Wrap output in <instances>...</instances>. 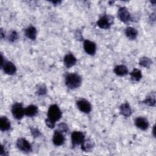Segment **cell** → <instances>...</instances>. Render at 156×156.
<instances>
[{
	"mask_svg": "<svg viewBox=\"0 0 156 156\" xmlns=\"http://www.w3.org/2000/svg\"><path fill=\"white\" fill-rule=\"evenodd\" d=\"M82 83L81 77L76 73H69L65 76V84L70 89L79 87Z\"/></svg>",
	"mask_w": 156,
	"mask_h": 156,
	"instance_id": "cell-1",
	"label": "cell"
},
{
	"mask_svg": "<svg viewBox=\"0 0 156 156\" xmlns=\"http://www.w3.org/2000/svg\"><path fill=\"white\" fill-rule=\"evenodd\" d=\"M58 130L62 133H65L68 130V127L65 123H60L58 125Z\"/></svg>",
	"mask_w": 156,
	"mask_h": 156,
	"instance_id": "cell-25",
	"label": "cell"
},
{
	"mask_svg": "<svg viewBox=\"0 0 156 156\" xmlns=\"http://www.w3.org/2000/svg\"><path fill=\"white\" fill-rule=\"evenodd\" d=\"M51 2L53 4H59L60 2H61V1H51Z\"/></svg>",
	"mask_w": 156,
	"mask_h": 156,
	"instance_id": "cell-29",
	"label": "cell"
},
{
	"mask_svg": "<svg viewBox=\"0 0 156 156\" xmlns=\"http://www.w3.org/2000/svg\"><path fill=\"white\" fill-rule=\"evenodd\" d=\"M25 35L28 38L32 40H35L37 36V30L35 27L33 26H29L26 28L25 30Z\"/></svg>",
	"mask_w": 156,
	"mask_h": 156,
	"instance_id": "cell-18",
	"label": "cell"
},
{
	"mask_svg": "<svg viewBox=\"0 0 156 156\" xmlns=\"http://www.w3.org/2000/svg\"><path fill=\"white\" fill-rule=\"evenodd\" d=\"M135 126L142 130H146L149 127L148 120L144 117H138L135 119Z\"/></svg>",
	"mask_w": 156,
	"mask_h": 156,
	"instance_id": "cell-11",
	"label": "cell"
},
{
	"mask_svg": "<svg viewBox=\"0 0 156 156\" xmlns=\"http://www.w3.org/2000/svg\"><path fill=\"white\" fill-rule=\"evenodd\" d=\"M0 34H0V37H1V39H2V38H4V37L5 36V35H4L5 32H4V31H3L2 29H1V33H0Z\"/></svg>",
	"mask_w": 156,
	"mask_h": 156,
	"instance_id": "cell-28",
	"label": "cell"
},
{
	"mask_svg": "<svg viewBox=\"0 0 156 156\" xmlns=\"http://www.w3.org/2000/svg\"><path fill=\"white\" fill-rule=\"evenodd\" d=\"M64 136L62 132H60L58 130H55L54 135H53V138H52V141L54 145L55 146H60L63 144L64 143Z\"/></svg>",
	"mask_w": 156,
	"mask_h": 156,
	"instance_id": "cell-13",
	"label": "cell"
},
{
	"mask_svg": "<svg viewBox=\"0 0 156 156\" xmlns=\"http://www.w3.org/2000/svg\"><path fill=\"white\" fill-rule=\"evenodd\" d=\"M46 88L44 85L40 86L37 90V94L39 95H43L46 93Z\"/></svg>",
	"mask_w": 156,
	"mask_h": 156,
	"instance_id": "cell-26",
	"label": "cell"
},
{
	"mask_svg": "<svg viewBox=\"0 0 156 156\" xmlns=\"http://www.w3.org/2000/svg\"><path fill=\"white\" fill-rule=\"evenodd\" d=\"M118 16L119 20L124 23L127 22L130 19V14L127 8L122 7H120L118 12Z\"/></svg>",
	"mask_w": 156,
	"mask_h": 156,
	"instance_id": "cell-10",
	"label": "cell"
},
{
	"mask_svg": "<svg viewBox=\"0 0 156 156\" xmlns=\"http://www.w3.org/2000/svg\"><path fill=\"white\" fill-rule=\"evenodd\" d=\"M10 128V122L6 116H2L0 118V129L1 131L9 130Z\"/></svg>",
	"mask_w": 156,
	"mask_h": 156,
	"instance_id": "cell-15",
	"label": "cell"
},
{
	"mask_svg": "<svg viewBox=\"0 0 156 156\" xmlns=\"http://www.w3.org/2000/svg\"><path fill=\"white\" fill-rule=\"evenodd\" d=\"M114 73L118 76H123L128 73V69L125 65H118L115 68Z\"/></svg>",
	"mask_w": 156,
	"mask_h": 156,
	"instance_id": "cell-21",
	"label": "cell"
},
{
	"mask_svg": "<svg viewBox=\"0 0 156 156\" xmlns=\"http://www.w3.org/2000/svg\"><path fill=\"white\" fill-rule=\"evenodd\" d=\"M16 146L19 150L24 152H29L32 151V146L25 138H18L16 141Z\"/></svg>",
	"mask_w": 156,
	"mask_h": 156,
	"instance_id": "cell-5",
	"label": "cell"
},
{
	"mask_svg": "<svg viewBox=\"0 0 156 156\" xmlns=\"http://www.w3.org/2000/svg\"><path fill=\"white\" fill-rule=\"evenodd\" d=\"M38 113V108L34 105H30L27 106L24 110V113L26 116L32 117L35 116Z\"/></svg>",
	"mask_w": 156,
	"mask_h": 156,
	"instance_id": "cell-16",
	"label": "cell"
},
{
	"mask_svg": "<svg viewBox=\"0 0 156 156\" xmlns=\"http://www.w3.org/2000/svg\"><path fill=\"white\" fill-rule=\"evenodd\" d=\"M139 63L141 66L149 68L152 64V60L147 57H143L140 59Z\"/></svg>",
	"mask_w": 156,
	"mask_h": 156,
	"instance_id": "cell-23",
	"label": "cell"
},
{
	"mask_svg": "<svg viewBox=\"0 0 156 156\" xmlns=\"http://www.w3.org/2000/svg\"><path fill=\"white\" fill-rule=\"evenodd\" d=\"M31 133L34 137H37L40 136V132L36 128H32L31 129Z\"/></svg>",
	"mask_w": 156,
	"mask_h": 156,
	"instance_id": "cell-27",
	"label": "cell"
},
{
	"mask_svg": "<svg viewBox=\"0 0 156 156\" xmlns=\"http://www.w3.org/2000/svg\"><path fill=\"white\" fill-rule=\"evenodd\" d=\"M77 108L82 112L85 113H89L91 110V104L84 99H79L76 102Z\"/></svg>",
	"mask_w": 156,
	"mask_h": 156,
	"instance_id": "cell-6",
	"label": "cell"
},
{
	"mask_svg": "<svg viewBox=\"0 0 156 156\" xmlns=\"http://www.w3.org/2000/svg\"><path fill=\"white\" fill-rule=\"evenodd\" d=\"M77 62V59L74 55L71 53L67 54L63 58V63L65 66L69 68L74 66Z\"/></svg>",
	"mask_w": 156,
	"mask_h": 156,
	"instance_id": "cell-12",
	"label": "cell"
},
{
	"mask_svg": "<svg viewBox=\"0 0 156 156\" xmlns=\"http://www.w3.org/2000/svg\"><path fill=\"white\" fill-rule=\"evenodd\" d=\"M62 112L59 107L55 105H51L48 111V119L55 123L56 121H58L62 117Z\"/></svg>",
	"mask_w": 156,
	"mask_h": 156,
	"instance_id": "cell-2",
	"label": "cell"
},
{
	"mask_svg": "<svg viewBox=\"0 0 156 156\" xmlns=\"http://www.w3.org/2000/svg\"><path fill=\"white\" fill-rule=\"evenodd\" d=\"M130 76L131 79L134 81H139L141 77H142V74L141 71L136 68H135L133 69V71L130 73Z\"/></svg>",
	"mask_w": 156,
	"mask_h": 156,
	"instance_id": "cell-22",
	"label": "cell"
},
{
	"mask_svg": "<svg viewBox=\"0 0 156 156\" xmlns=\"http://www.w3.org/2000/svg\"><path fill=\"white\" fill-rule=\"evenodd\" d=\"M153 135H154V136H155V126H154V128H153Z\"/></svg>",
	"mask_w": 156,
	"mask_h": 156,
	"instance_id": "cell-30",
	"label": "cell"
},
{
	"mask_svg": "<svg viewBox=\"0 0 156 156\" xmlns=\"http://www.w3.org/2000/svg\"><path fill=\"white\" fill-rule=\"evenodd\" d=\"M120 112L125 117H128L132 114V109L129 104L127 102L122 104L120 106Z\"/></svg>",
	"mask_w": 156,
	"mask_h": 156,
	"instance_id": "cell-17",
	"label": "cell"
},
{
	"mask_svg": "<svg viewBox=\"0 0 156 156\" xmlns=\"http://www.w3.org/2000/svg\"><path fill=\"white\" fill-rule=\"evenodd\" d=\"M113 18L110 15H104L97 21V25L101 29H109L113 23Z\"/></svg>",
	"mask_w": 156,
	"mask_h": 156,
	"instance_id": "cell-3",
	"label": "cell"
},
{
	"mask_svg": "<svg viewBox=\"0 0 156 156\" xmlns=\"http://www.w3.org/2000/svg\"><path fill=\"white\" fill-rule=\"evenodd\" d=\"M4 72L9 75H13L14 74L16 71V68L15 65L9 61H5L3 65L1 67Z\"/></svg>",
	"mask_w": 156,
	"mask_h": 156,
	"instance_id": "cell-9",
	"label": "cell"
},
{
	"mask_svg": "<svg viewBox=\"0 0 156 156\" xmlns=\"http://www.w3.org/2000/svg\"><path fill=\"white\" fill-rule=\"evenodd\" d=\"M155 93H151L148 94L143 102L149 106L154 107L155 105Z\"/></svg>",
	"mask_w": 156,
	"mask_h": 156,
	"instance_id": "cell-20",
	"label": "cell"
},
{
	"mask_svg": "<svg viewBox=\"0 0 156 156\" xmlns=\"http://www.w3.org/2000/svg\"><path fill=\"white\" fill-rule=\"evenodd\" d=\"M125 34L126 37L130 40H134L137 37V30L132 27H128L125 29Z\"/></svg>",
	"mask_w": 156,
	"mask_h": 156,
	"instance_id": "cell-19",
	"label": "cell"
},
{
	"mask_svg": "<svg viewBox=\"0 0 156 156\" xmlns=\"http://www.w3.org/2000/svg\"><path fill=\"white\" fill-rule=\"evenodd\" d=\"M94 143L90 139L84 140L81 144V149L84 152H90L94 147Z\"/></svg>",
	"mask_w": 156,
	"mask_h": 156,
	"instance_id": "cell-14",
	"label": "cell"
},
{
	"mask_svg": "<svg viewBox=\"0 0 156 156\" xmlns=\"http://www.w3.org/2000/svg\"><path fill=\"white\" fill-rule=\"evenodd\" d=\"M83 48L88 54L93 55L96 53V45L93 41L86 40L83 42Z\"/></svg>",
	"mask_w": 156,
	"mask_h": 156,
	"instance_id": "cell-8",
	"label": "cell"
},
{
	"mask_svg": "<svg viewBox=\"0 0 156 156\" xmlns=\"http://www.w3.org/2000/svg\"><path fill=\"white\" fill-rule=\"evenodd\" d=\"M85 140L84 134L80 131H74L71 133V142L73 146L81 144Z\"/></svg>",
	"mask_w": 156,
	"mask_h": 156,
	"instance_id": "cell-7",
	"label": "cell"
},
{
	"mask_svg": "<svg viewBox=\"0 0 156 156\" xmlns=\"http://www.w3.org/2000/svg\"><path fill=\"white\" fill-rule=\"evenodd\" d=\"M18 33L15 30L11 31L8 37L9 41L10 42L15 41L18 39Z\"/></svg>",
	"mask_w": 156,
	"mask_h": 156,
	"instance_id": "cell-24",
	"label": "cell"
},
{
	"mask_svg": "<svg viewBox=\"0 0 156 156\" xmlns=\"http://www.w3.org/2000/svg\"><path fill=\"white\" fill-rule=\"evenodd\" d=\"M24 110L21 103H15L12 107V113L13 117L16 119H21L25 115Z\"/></svg>",
	"mask_w": 156,
	"mask_h": 156,
	"instance_id": "cell-4",
	"label": "cell"
}]
</instances>
